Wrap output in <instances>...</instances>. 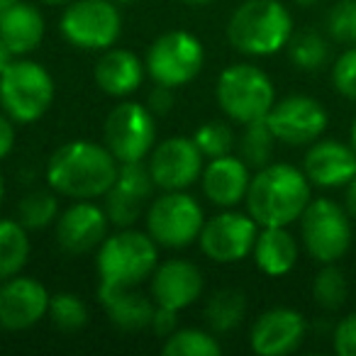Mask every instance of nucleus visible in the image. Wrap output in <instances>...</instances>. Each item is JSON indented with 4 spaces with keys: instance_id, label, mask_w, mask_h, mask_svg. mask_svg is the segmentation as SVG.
Returning a JSON list of instances; mask_svg holds the SVG:
<instances>
[{
    "instance_id": "nucleus-1",
    "label": "nucleus",
    "mask_w": 356,
    "mask_h": 356,
    "mask_svg": "<svg viewBox=\"0 0 356 356\" xmlns=\"http://www.w3.org/2000/svg\"><path fill=\"white\" fill-rule=\"evenodd\" d=\"M120 161L105 144L74 139L56 149L44 168L47 186L59 198L98 200L113 188Z\"/></svg>"
},
{
    "instance_id": "nucleus-2",
    "label": "nucleus",
    "mask_w": 356,
    "mask_h": 356,
    "mask_svg": "<svg viewBox=\"0 0 356 356\" xmlns=\"http://www.w3.org/2000/svg\"><path fill=\"white\" fill-rule=\"evenodd\" d=\"M310 200L312 184L305 171L293 163L271 161L252 173L244 205L259 227H291Z\"/></svg>"
},
{
    "instance_id": "nucleus-3",
    "label": "nucleus",
    "mask_w": 356,
    "mask_h": 356,
    "mask_svg": "<svg viewBox=\"0 0 356 356\" xmlns=\"http://www.w3.org/2000/svg\"><path fill=\"white\" fill-rule=\"evenodd\" d=\"M293 37V15L281 0H244L227 20V42L244 56H273Z\"/></svg>"
},
{
    "instance_id": "nucleus-4",
    "label": "nucleus",
    "mask_w": 356,
    "mask_h": 356,
    "mask_svg": "<svg viewBox=\"0 0 356 356\" xmlns=\"http://www.w3.org/2000/svg\"><path fill=\"white\" fill-rule=\"evenodd\" d=\"M159 266V244L147 229L120 227L108 234L95 254V268L103 283L142 286Z\"/></svg>"
},
{
    "instance_id": "nucleus-5",
    "label": "nucleus",
    "mask_w": 356,
    "mask_h": 356,
    "mask_svg": "<svg viewBox=\"0 0 356 356\" xmlns=\"http://www.w3.org/2000/svg\"><path fill=\"white\" fill-rule=\"evenodd\" d=\"M56 95L51 74L27 56H15L0 74V110L15 124H32L44 118Z\"/></svg>"
},
{
    "instance_id": "nucleus-6",
    "label": "nucleus",
    "mask_w": 356,
    "mask_h": 356,
    "mask_svg": "<svg viewBox=\"0 0 356 356\" xmlns=\"http://www.w3.org/2000/svg\"><path fill=\"white\" fill-rule=\"evenodd\" d=\"M215 98L225 118L244 127L266 120L276 103V88L271 76L257 64H232L218 76Z\"/></svg>"
},
{
    "instance_id": "nucleus-7",
    "label": "nucleus",
    "mask_w": 356,
    "mask_h": 356,
    "mask_svg": "<svg viewBox=\"0 0 356 356\" xmlns=\"http://www.w3.org/2000/svg\"><path fill=\"white\" fill-rule=\"evenodd\" d=\"M203 225V205L188 191H161L144 210V229L163 249H186L195 244Z\"/></svg>"
},
{
    "instance_id": "nucleus-8",
    "label": "nucleus",
    "mask_w": 356,
    "mask_h": 356,
    "mask_svg": "<svg viewBox=\"0 0 356 356\" xmlns=\"http://www.w3.org/2000/svg\"><path fill=\"white\" fill-rule=\"evenodd\" d=\"M302 249L317 264H337L351 247L354 227L344 205L332 198H312L300 215Z\"/></svg>"
},
{
    "instance_id": "nucleus-9",
    "label": "nucleus",
    "mask_w": 356,
    "mask_h": 356,
    "mask_svg": "<svg viewBox=\"0 0 356 356\" xmlns=\"http://www.w3.org/2000/svg\"><path fill=\"white\" fill-rule=\"evenodd\" d=\"M205 64V47L195 35L186 30H171L159 35L152 42L144 56L147 76L159 86L168 88H184L198 74Z\"/></svg>"
},
{
    "instance_id": "nucleus-10",
    "label": "nucleus",
    "mask_w": 356,
    "mask_h": 356,
    "mask_svg": "<svg viewBox=\"0 0 356 356\" xmlns=\"http://www.w3.org/2000/svg\"><path fill=\"white\" fill-rule=\"evenodd\" d=\"M61 37L81 51H105L122 35L120 6L110 0H71L59 20Z\"/></svg>"
},
{
    "instance_id": "nucleus-11",
    "label": "nucleus",
    "mask_w": 356,
    "mask_h": 356,
    "mask_svg": "<svg viewBox=\"0 0 356 356\" xmlns=\"http://www.w3.org/2000/svg\"><path fill=\"white\" fill-rule=\"evenodd\" d=\"M103 144L120 163L147 161L156 147V115L144 103L124 98L105 118Z\"/></svg>"
},
{
    "instance_id": "nucleus-12",
    "label": "nucleus",
    "mask_w": 356,
    "mask_h": 356,
    "mask_svg": "<svg viewBox=\"0 0 356 356\" xmlns=\"http://www.w3.org/2000/svg\"><path fill=\"white\" fill-rule=\"evenodd\" d=\"M259 229V222L249 213L225 208L213 218H205L198 247L215 264H239L252 257Z\"/></svg>"
},
{
    "instance_id": "nucleus-13",
    "label": "nucleus",
    "mask_w": 356,
    "mask_h": 356,
    "mask_svg": "<svg viewBox=\"0 0 356 356\" xmlns=\"http://www.w3.org/2000/svg\"><path fill=\"white\" fill-rule=\"evenodd\" d=\"M273 137L288 147H307L325 134L330 124L325 105L312 95L293 93L276 100L271 113L266 115Z\"/></svg>"
},
{
    "instance_id": "nucleus-14",
    "label": "nucleus",
    "mask_w": 356,
    "mask_h": 356,
    "mask_svg": "<svg viewBox=\"0 0 356 356\" xmlns=\"http://www.w3.org/2000/svg\"><path fill=\"white\" fill-rule=\"evenodd\" d=\"M147 166L159 191H188L200 181L205 156L195 147L193 137L176 134L156 142L147 156Z\"/></svg>"
},
{
    "instance_id": "nucleus-15",
    "label": "nucleus",
    "mask_w": 356,
    "mask_h": 356,
    "mask_svg": "<svg viewBox=\"0 0 356 356\" xmlns=\"http://www.w3.org/2000/svg\"><path fill=\"white\" fill-rule=\"evenodd\" d=\"M51 293L32 276H17L0 281V330L25 332L40 325L49 312Z\"/></svg>"
},
{
    "instance_id": "nucleus-16",
    "label": "nucleus",
    "mask_w": 356,
    "mask_h": 356,
    "mask_svg": "<svg viewBox=\"0 0 356 356\" xmlns=\"http://www.w3.org/2000/svg\"><path fill=\"white\" fill-rule=\"evenodd\" d=\"M110 220L103 205L95 200H74L66 210H61L54 222L56 244L71 257L98 252L103 239L108 237Z\"/></svg>"
},
{
    "instance_id": "nucleus-17",
    "label": "nucleus",
    "mask_w": 356,
    "mask_h": 356,
    "mask_svg": "<svg viewBox=\"0 0 356 356\" xmlns=\"http://www.w3.org/2000/svg\"><path fill=\"white\" fill-rule=\"evenodd\" d=\"M307 337V320L296 307H271L254 320L249 346L259 356H288Z\"/></svg>"
},
{
    "instance_id": "nucleus-18",
    "label": "nucleus",
    "mask_w": 356,
    "mask_h": 356,
    "mask_svg": "<svg viewBox=\"0 0 356 356\" xmlns=\"http://www.w3.org/2000/svg\"><path fill=\"white\" fill-rule=\"evenodd\" d=\"M203 271L188 259H166L159 261L149 278V296L159 307L166 310H186L203 296Z\"/></svg>"
},
{
    "instance_id": "nucleus-19",
    "label": "nucleus",
    "mask_w": 356,
    "mask_h": 356,
    "mask_svg": "<svg viewBox=\"0 0 356 356\" xmlns=\"http://www.w3.org/2000/svg\"><path fill=\"white\" fill-rule=\"evenodd\" d=\"M302 171L315 188H344L356 176V152L339 139H315L307 144Z\"/></svg>"
},
{
    "instance_id": "nucleus-20",
    "label": "nucleus",
    "mask_w": 356,
    "mask_h": 356,
    "mask_svg": "<svg viewBox=\"0 0 356 356\" xmlns=\"http://www.w3.org/2000/svg\"><path fill=\"white\" fill-rule=\"evenodd\" d=\"M252 184V168L242 156L225 154L218 159H208L200 173V188L203 195L215 208H237L247 198Z\"/></svg>"
},
{
    "instance_id": "nucleus-21",
    "label": "nucleus",
    "mask_w": 356,
    "mask_h": 356,
    "mask_svg": "<svg viewBox=\"0 0 356 356\" xmlns=\"http://www.w3.org/2000/svg\"><path fill=\"white\" fill-rule=\"evenodd\" d=\"M98 302L108 320L124 332H139L152 325L156 302L152 296L139 291V286H113L98 283Z\"/></svg>"
},
{
    "instance_id": "nucleus-22",
    "label": "nucleus",
    "mask_w": 356,
    "mask_h": 356,
    "mask_svg": "<svg viewBox=\"0 0 356 356\" xmlns=\"http://www.w3.org/2000/svg\"><path fill=\"white\" fill-rule=\"evenodd\" d=\"M144 76H147L144 61L134 51L120 47L100 51L93 69L95 86L110 98H129L142 86Z\"/></svg>"
},
{
    "instance_id": "nucleus-23",
    "label": "nucleus",
    "mask_w": 356,
    "mask_h": 356,
    "mask_svg": "<svg viewBox=\"0 0 356 356\" xmlns=\"http://www.w3.org/2000/svg\"><path fill=\"white\" fill-rule=\"evenodd\" d=\"M44 32L47 25L42 10L25 0L13 3L6 15L0 17V40L15 56H30L32 51L40 49Z\"/></svg>"
},
{
    "instance_id": "nucleus-24",
    "label": "nucleus",
    "mask_w": 356,
    "mask_h": 356,
    "mask_svg": "<svg viewBox=\"0 0 356 356\" xmlns=\"http://www.w3.org/2000/svg\"><path fill=\"white\" fill-rule=\"evenodd\" d=\"M300 257V247L288 227H261L257 244H254L252 259L261 273L271 278H281L291 273Z\"/></svg>"
},
{
    "instance_id": "nucleus-25",
    "label": "nucleus",
    "mask_w": 356,
    "mask_h": 356,
    "mask_svg": "<svg viewBox=\"0 0 356 356\" xmlns=\"http://www.w3.org/2000/svg\"><path fill=\"white\" fill-rule=\"evenodd\" d=\"M244 315H247V296L239 288H220L205 300L203 307L205 325L215 334L237 330Z\"/></svg>"
},
{
    "instance_id": "nucleus-26",
    "label": "nucleus",
    "mask_w": 356,
    "mask_h": 356,
    "mask_svg": "<svg viewBox=\"0 0 356 356\" xmlns=\"http://www.w3.org/2000/svg\"><path fill=\"white\" fill-rule=\"evenodd\" d=\"M30 229L20 220L0 218V281L22 273L30 259Z\"/></svg>"
},
{
    "instance_id": "nucleus-27",
    "label": "nucleus",
    "mask_w": 356,
    "mask_h": 356,
    "mask_svg": "<svg viewBox=\"0 0 356 356\" xmlns=\"http://www.w3.org/2000/svg\"><path fill=\"white\" fill-rule=\"evenodd\" d=\"M161 351L166 356H220L222 344L215 332L200 327H178L163 339Z\"/></svg>"
},
{
    "instance_id": "nucleus-28",
    "label": "nucleus",
    "mask_w": 356,
    "mask_h": 356,
    "mask_svg": "<svg viewBox=\"0 0 356 356\" xmlns=\"http://www.w3.org/2000/svg\"><path fill=\"white\" fill-rule=\"evenodd\" d=\"M278 139L273 137L271 127H268L266 120H257V122L244 124V132L239 137V156L249 163L252 171L266 166L273 161V149H276Z\"/></svg>"
},
{
    "instance_id": "nucleus-29",
    "label": "nucleus",
    "mask_w": 356,
    "mask_h": 356,
    "mask_svg": "<svg viewBox=\"0 0 356 356\" xmlns=\"http://www.w3.org/2000/svg\"><path fill=\"white\" fill-rule=\"evenodd\" d=\"M286 49L291 56V64L300 71H320L330 59V44L315 30L298 32V35L293 32Z\"/></svg>"
},
{
    "instance_id": "nucleus-30",
    "label": "nucleus",
    "mask_w": 356,
    "mask_h": 356,
    "mask_svg": "<svg viewBox=\"0 0 356 356\" xmlns=\"http://www.w3.org/2000/svg\"><path fill=\"white\" fill-rule=\"evenodd\" d=\"M59 213V195L54 191H30L20 200L17 220L32 232V229H47L49 225H54Z\"/></svg>"
},
{
    "instance_id": "nucleus-31",
    "label": "nucleus",
    "mask_w": 356,
    "mask_h": 356,
    "mask_svg": "<svg viewBox=\"0 0 356 356\" xmlns=\"http://www.w3.org/2000/svg\"><path fill=\"white\" fill-rule=\"evenodd\" d=\"M349 296V283L337 264H322V268L312 278V300L322 310H339Z\"/></svg>"
},
{
    "instance_id": "nucleus-32",
    "label": "nucleus",
    "mask_w": 356,
    "mask_h": 356,
    "mask_svg": "<svg viewBox=\"0 0 356 356\" xmlns=\"http://www.w3.org/2000/svg\"><path fill=\"white\" fill-rule=\"evenodd\" d=\"M49 322L61 332H79L88 325V305L76 293H54L49 300Z\"/></svg>"
},
{
    "instance_id": "nucleus-33",
    "label": "nucleus",
    "mask_w": 356,
    "mask_h": 356,
    "mask_svg": "<svg viewBox=\"0 0 356 356\" xmlns=\"http://www.w3.org/2000/svg\"><path fill=\"white\" fill-rule=\"evenodd\" d=\"M193 142L200 149V154L205 156V161H208V159L232 154L237 139H234V132L227 122H222V120H208V122H203L193 132Z\"/></svg>"
},
{
    "instance_id": "nucleus-34",
    "label": "nucleus",
    "mask_w": 356,
    "mask_h": 356,
    "mask_svg": "<svg viewBox=\"0 0 356 356\" xmlns=\"http://www.w3.org/2000/svg\"><path fill=\"white\" fill-rule=\"evenodd\" d=\"M115 188L122 191V193L132 195V198L142 200L147 203L149 198L154 195V184L152 171H149L147 161H127V163H120V171L118 178H115Z\"/></svg>"
},
{
    "instance_id": "nucleus-35",
    "label": "nucleus",
    "mask_w": 356,
    "mask_h": 356,
    "mask_svg": "<svg viewBox=\"0 0 356 356\" xmlns=\"http://www.w3.org/2000/svg\"><path fill=\"white\" fill-rule=\"evenodd\" d=\"M103 200H105L103 208H105V213H108L110 225H115V227H134V222H137L144 215V210H147L144 208L147 203L122 193V191H118L115 186L103 195Z\"/></svg>"
},
{
    "instance_id": "nucleus-36",
    "label": "nucleus",
    "mask_w": 356,
    "mask_h": 356,
    "mask_svg": "<svg viewBox=\"0 0 356 356\" xmlns=\"http://www.w3.org/2000/svg\"><path fill=\"white\" fill-rule=\"evenodd\" d=\"M327 32L344 47H356V0H339L327 13Z\"/></svg>"
},
{
    "instance_id": "nucleus-37",
    "label": "nucleus",
    "mask_w": 356,
    "mask_h": 356,
    "mask_svg": "<svg viewBox=\"0 0 356 356\" xmlns=\"http://www.w3.org/2000/svg\"><path fill=\"white\" fill-rule=\"evenodd\" d=\"M332 86L341 98L356 103V47H346L332 64Z\"/></svg>"
},
{
    "instance_id": "nucleus-38",
    "label": "nucleus",
    "mask_w": 356,
    "mask_h": 356,
    "mask_svg": "<svg viewBox=\"0 0 356 356\" xmlns=\"http://www.w3.org/2000/svg\"><path fill=\"white\" fill-rule=\"evenodd\" d=\"M332 349L339 356H356V312L341 317L332 334Z\"/></svg>"
},
{
    "instance_id": "nucleus-39",
    "label": "nucleus",
    "mask_w": 356,
    "mask_h": 356,
    "mask_svg": "<svg viewBox=\"0 0 356 356\" xmlns=\"http://www.w3.org/2000/svg\"><path fill=\"white\" fill-rule=\"evenodd\" d=\"M147 105L149 110H152L156 118H163V115H168L173 110V105H176V95H173V88H168V86H159L154 83V88L149 90L147 95Z\"/></svg>"
},
{
    "instance_id": "nucleus-40",
    "label": "nucleus",
    "mask_w": 356,
    "mask_h": 356,
    "mask_svg": "<svg viewBox=\"0 0 356 356\" xmlns=\"http://www.w3.org/2000/svg\"><path fill=\"white\" fill-rule=\"evenodd\" d=\"M149 330H154V334L166 339L168 334L178 330V312L176 310H166V307H159L154 310V317H152V325Z\"/></svg>"
},
{
    "instance_id": "nucleus-41",
    "label": "nucleus",
    "mask_w": 356,
    "mask_h": 356,
    "mask_svg": "<svg viewBox=\"0 0 356 356\" xmlns=\"http://www.w3.org/2000/svg\"><path fill=\"white\" fill-rule=\"evenodd\" d=\"M15 149V122L0 110V161Z\"/></svg>"
},
{
    "instance_id": "nucleus-42",
    "label": "nucleus",
    "mask_w": 356,
    "mask_h": 356,
    "mask_svg": "<svg viewBox=\"0 0 356 356\" xmlns=\"http://www.w3.org/2000/svg\"><path fill=\"white\" fill-rule=\"evenodd\" d=\"M344 210L349 213V218L356 222V176L344 186Z\"/></svg>"
},
{
    "instance_id": "nucleus-43",
    "label": "nucleus",
    "mask_w": 356,
    "mask_h": 356,
    "mask_svg": "<svg viewBox=\"0 0 356 356\" xmlns=\"http://www.w3.org/2000/svg\"><path fill=\"white\" fill-rule=\"evenodd\" d=\"M15 59V54H13L10 49H8V44L3 40H0V74H3V71L8 69V66H10V61Z\"/></svg>"
},
{
    "instance_id": "nucleus-44",
    "label": "nucleus",
    "mask_w": 356,
    "mask_h": 356,
    "mask_svg": "<svg viewBox=\"0 0 356 356\" xmlns=\"http://www.w3.org/2000/svg\"><path fill=\"white\" fill-rule=\"evenodd\" d=\"M349 144L354 147V152H356V118H354V122H351V129H349Z\"/></svg>"
},
{
    "instance_id": "nucleus-45",
    "label": "nucleus",
    "mask_w": 356,
    "mask_h": 356,
    "mask_svg": "<svg viewBox=\"0 0 356 356\" xmlns=\"http://www.w3.org/2000/svg\"><path fill=\"white\" fill-rule=\"evenodd\" d=\"M13 3H17V0H0V17L6 15V10L13 6Z\"/></svg>"
},
{
    "instance_id": "nucleus-46",
    "label": "nucleus",
    "mask_w": 356,
    "mask_h": 356,
    "mask_svg": "<svg viewBox=\"0 0 356 356\" xmlns=\"http://www.w3.org/2000/svg\"><path fill=\"white\" fill-rule=\"evenodd\" d=\"M296 3L300 8H312V6H317V3H322V0H296Z\"/></svg>"
},
{
    "instance_id": "nucleus-47",
    "label": "nucleus",
    "mask_w": 356,
    "mask_h": 356,
    "mask_svg": "<svg viewBox=\"0 0 356 356\" xmlns=\"http://www.w3.org/2000/svg\"><path fill=\"white\" fill-rule=\"evenodd\" d=\"M42 3H47V6H69L71 0H42Z\"/></svg>"
},
{
    "instance_id": "nucleus-48",
    "label": "nucleus",
    "mask_w": 356,
    "mask_h": 356,
    "mask_svg": "<svg viewBox=\"0 0 356 356\" xmlns=\"http://www.w3.org/2000/svg\"><path fill=\"white\" fill-rule=\"evenodd\" d=\"M181 3H188V6H205V3H213V0H181Z\"/></svg>"
},
{
    "instance_id": "nucleus-49",
    "label": "nucleus",
    "mask_w": 356,
    "mask_h": 356,
    "mask_svg": "<svg viewBox=\"0 0 356 356\" xmlns=\"http://www.w3.org/2000/svg\"><path fill=\"white\" fill-rule=\"evenodd\" d=\"M3 198H6V181L0 176V205H3Z\"/></svg>"
},
{
    "instance_id": "nucleus-50",
    "label": "nucleus",
    "mask_w": 356,
    "mask_h": 356,
    "mask_svg": "<svg viewBox=\"0 0 356 356\" xmlns=\"http://www.w3.org/2000/svg\"><path fill=\"white\" fill-rule=\"evenodd\" d=\"M110 3H115V6H132L137 0H110Z\"/></svg>"
}]
</instances>
